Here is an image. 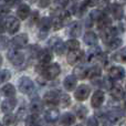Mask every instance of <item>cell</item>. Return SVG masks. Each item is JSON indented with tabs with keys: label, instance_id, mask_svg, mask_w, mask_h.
I'll list each match as a JSON object with an SVG mask.
<instances>
[{
	"label": "cell",
	"instance_id": "cell-1",
	"mask_svg": "<svg viewBox=\"0 0 126 126\" xmlns=\"http://www.w3.org/2000/svg\"><path fill=\"white\" fill-rule=\"evenodd\" d=\"M70 19H71V16H70V13L67 11H64V10L58 11L57 15L53 18V20L51 21V24H53L54 30H59V29L63 28L70 21Z\"/></svg>",
	"mask_w": 126,
	"mask_h": 126
},
{
	"label": "cell",
	"instance_id": "cell-2",
	"mask_svg": "<svg viewBox=\"0 0 126 126\" xmlns=\"http://www.w3.org/2000/svg\"><path fill=\"white\" fill-rule=\"evenodd\" d=\"M61 72V67L58 63H53L51 65H47L43 70H42V75L47 80H54Z\"/></svg>",
	"mask_w": 126,
	"mask_h": 126
},
{
	"label": "cell",
	"instance_id": "cell-3",
	"mask_svg": "<svg viewBox=\"0 0 126 126\" xmlns=\"http://www.w3.org/2000/svg\"><path fill=\"white\" fill-rule=\"evenodd\" d=\"M18 86H19V91L23 94H31L34 91V84L31 81V79L27 78V76H22L21 79H19Z\"/></svg>",
	"mask_w": 126,
	"mask_h": 126
},
{
	"label": "cell",
	"instance_id": "cell-4",
	"mask_svg": "<svg viewBox=\"0 0 126 126\" xmlns=\"http://www.w3.org/2000/svg\"><path fill=\"white\" fill-rule=\"evenodd\" d=\"M8 59L12 64L21 65L24 62V54L17 49H11L8 52Z\"/></svg>",
	"mask_w": 126,
	"mask_h": 126
},
{
	"label": "cell",
	"instance_id": "cell-5",
	"mask_svg": "<svg viewBox=\"0 0 126 126\" xmlns=\"http://www.w3.org/2000/svg\"><path fill=\"white\" fill-rule=\"evenodd\" d=\"M116 30L113 27H106V28L102 29L101 31V38L105 43H110L111 41H113L116 37Z\"/></svg>",
	"mask_w": 126,
	"mask_h": 126
},
{
	"label": "cell",
	"instance_id": "cell-6",
	"mask_svg": "<svg viewBox=\"0 0 126 126\" xmlns=\"http://www.w3.org/2000/svg\"><path fill=\"white\" fill-rule=\"evenodd\" d=\"M83 58H84V52H83L82 50H73V51H70V52L67 53L66 59H67L69 64L75 65L76 63L82 61Z\"/></svg>",
	"mask_w": 126,
	"mask_h": 126
},
{
	"label": "cell",
	"instance_id": "cell-7",
	"mask_svg": "<svg viewBox=\"0 0 126 126\" xmlns=\"http://www.w3.org/2000/svg\"><path fill=\"white\" fill-rule=\"evenodd\" d=\"M4 27L8 30L9 33H15L19 30L20 28V22L17 18L15 17H8L4 20Z\"/></svg>",
	"mask_w": 126,
	"mask_h": 126
},
{
	"label": "cell",
	"instance_id": "cell-8",
	"mask_svg": "<svg viewBox=\"0 0 126 126\" xmlns=\"http://www.w3.org/2000/svg\"><path fill=\"white\" fill-rule=\"evenodd\" d=\"M90 92H91V89H90L89 85L82 84L75 90V94H74V96H75V98L78 101L82 102V101H85L87 97H89Z\"/></svg>",
	"mask_w": 126,
	"mask_h": 126
},
{
	"label": "cell",
	"instance_id": "cell-9",
	"mask_svg": "<svg viewBox=\"0 0 126 126\" xmlns=\"http://www.w3.org/2000/svg\"><path fill=\"white\" fill-rule=\"evenodd\" d=\"M40 33H39V38L40 39H44L47 37L49 32V29L51 27V20L49 18H42L40 20Z\"/></svg>",
	"mask_w": 126,
	"mask_h": 126
},
{
	"label": "cell",
	"instance_id": "cell-10",
	"mask_svg": "<svg viewBox=\"0 0 126 126\" xmlns=\"http://www.w3.org/2000/svg\"><path fill=\"white\" fill-rule=\"evenodd\" d=\"M44 103H47L48 105H58L60 101V93L55 91H51L48 92V93L44 95L43 98Z\"/></svg>",
	"mask_w": 126,
	"mask_h": 126
},
{
	"label": "cell",
	"instance_id": "cell-11",
	"mask_svg": "<svg viewBox=\"0 0 126 126\" xmlns=\"http://www.w3.org/2000/svg\"><path fill=\"white\" fill-rule=\"evenodd\" d=\"M28 43V35L26 33H22V34H18L11 40V46L15 47V48H22L26 44Z\"/></svg>",
	"mask_w": 126,
	"mask_h": 126
},
{
	"label": "cell",
	"instance_id": "cell-12",
	"mask_svg": "<svg viewBox=\"0 0 126 126\" xmlns=\"http://www.w3.org/2000/svg\"><path fill=\"white\" fill-rule=\"evenodd\" d=\"M16 105H17V101L15 100V97L7 98V100H4L3 102L1 103V111L3 112V113L8 114V113H10L11 111H13Z\"/></svg>",
	"mask_w": 126,
	"mask_h": 126
},
{
	"label": "cell",
	"instance_id": "cell-13",
	"mask_svg": "<svg viewBox=\"0 0 126 126\" xmlns=\"http://www.w3.org/2000/svg\"><path fill=\"white\" fill-rule=\"evenodd\" d=\"M110 78L114 79V80H123L125 75L124 69L121 66H113L111 70L109 71Z\"/></svg>",
	"mask_w": 126,
	"mask_h": 126
},
{
	"label": "cell",
	"instance_id": "cell-14",
	"mask_svg": "<svg viewBox=\"0 0 126 126\" xmlns=\"http://www.w3.org/2000/svg\"><path fill=\"white\" fill-rule=\"evenodd\" d=\"M103 101H104V93L98 90V91H96L95 93L93 94V96H92L91 104H92V106L93 107L97 109V107H100L101 105H102Z\"/></svg>",
	"mask_w": 126,
	"mask_h": 126
},
{
	"label": "cell",
	"instance_id": "cell-15",
	"mask_svg": "<svg viewBox=\"0 0 126 126\" xmlns=\"http://www.w3.org/2000/svg\"><path fill=\"white\" fill-rule=\"evenodd\" d=\"M38 58H39V61L41 62L42 64L47 65L52 60V53H51L50 50H41V51H39Z\"/></svg>",
	"mask_w": 126,
	"mask_h": 126
},
{
	"label": "cell",
	"instance_id": "cell-16",
	"mask_svg": "<svg viewBox=\"0 0 126 126\" xmlns=\"http://www.w3.org/2000/svg\"><path fill=\"white\" fill-rule=\"evenodd\" d=\"M122 117H123V113H122V111L118 109L112 110V111H110L109 114H107V118H109V121L112 123L120 122V121L122 120Z\"/></svg>",
	"mask_w": 126,
	"mask_h": 126
},
{
	"label": "cell",
	"instance_id": "cell-17",
	"mask_svg": "<svg viewBox=\"0 0 126 126\" xmlns=\"http://www.w3.org/2000/svg\"><path fill=\"white\" fill-rule=\"evenodd\" d=\"M81 31H82V27H81L80 22H72L70 24L69 28V34L73 38H78L81 34Z\"/></svg>",
	"mask_w": 126,
	"mask_h": 126
},
{
	"label": "cell",
	"instance_id": "cell-18",
	"mask_svg": "<svg viewBox=\"0 0 126 126\" xmlns=\"http://www.w3.org/2000/svg\"><path fill=\"white\" fill-rule=\"evenodd\" d=\"M44 117H46V121L49 123H54L58 121L59 118V111L55 109H51V110H48L44 114Z\"/></svg>",
	"mask_w": 126,
	"mask_h": 126
},
{
	"label": "cell",
	"instance_id": "cell-19",
	"mask_svg": "<svg viewBox=\"0 0 126 126\" xmlns=\"http://www.w3.org/2000/svg\"><path fill=\"white\" fill-rule=\"evenodd\" d=\"M110 92H111V96L113 98H115V100H123L124 98V95H125V92L124 90H123L122 86H113L111 90H110Z\"/></svg>",
	"mask_w": 126,
	"mask_h": 126
},
{
	"label": "cell",
	"instance_id": "cell-20",
	"mask_svg": "<svg viewBox=\"0 0 126 126\" xmlns=\"http://www.w3.org/2000/svg\"><path fill=\"white\" fill-rule=\"evenodd\" d=\"M63 85H64L66 91H73L76 86V79L73 75H69L64 79L63 81Z\"/></svg>",
	"mask_w": 126,
	"mask_h": 126
},
{
	"label": "cell",
	"instance_id": "cell-21",
	"mask_svg": "<svg viewBox=\"0 0 126 126\" xmlns=\"http://www.w3.org/2000/svg\"><path fill=\"white\" fill-rule=\"evenodd\" d=\"M17 15L20 19H22V20L27 19L29 17V15H30V8H29V6H27V4H20L19 8L17 9Z\"/></svg>",
	"mask_w": 126,
	"mask_h": 126
},
{
	"label": "cell",
	"instance_id": "cell-22",
	"mask_svg": "<svg viewBox=\"0 0 126 126\" xmlns=\"http://www.w3.org/2000/svg\"><path fill=\"white\" fill-rule=\"evenodd\" d=\"M1 92L7 98H12L16 95V89L12 84H6L2 87Z\"/></svg>",
	"mask_w": 126,
	"mask_h": 126
},
{
	"label": "cell",
	"instance_id": "cell-23",
	"mask_svg": "<svg viewBox=\"0 0 126 126\" xmlns=\"http://www.w3.org/2000/svg\"><path fill=\"white\" fill-rule=\"evenodd\" d=\"M87 72H89V69L83 66H78L73 70L74 73V78L75 79H80V80H83V79L87 78Z\"/></svg>",
	"mask_w": 126,
	"mask_h": 126
},
{
	"label": "cell",
	"instance_id": "cell-24",
	"mask_svg": "<svg viewBox=\"0 0 126 126\" xmlns=\"http://www.w3.org/2000/svg\"><path fill=\"white\" fill-rule=\"evenodd\" d=\"M74 122H75V116L71 113H65L60 120V123L64 126H71L72 124H74Z\"/></svg>",
	"mask_w": 126,
	"mask_h": 126
},
{
	"label": "cell",
	"instance_id": "cell-25",
	"mask_svg": "<svg viewBox=\"0 0 126 126\" xmlns=\"http://www.w3.org/2000/svg\"><path fill=\"white\" fill-rule=\"evenodd\" d=\"M84 42L87 44V46H94L97 42V37L94 32L92 31H87L84 34Z\"/></svg>",
	"mask_w": 126,
	"mask_h": 126
},
{
	"label": "cell",
	"instance_id": "cell-26",
	"mask_svg": "<svg viewBox=\"0 0 126 126\" xmlns=\"http://www.w3.org/2000/svg\"><path fill=\"white\" fill-rule=\"evenodd\" d=\"M111 11H112V13L114 15V18H115V19L120 20V19H122V18H123L124 11H123L122 6H120V4H117V3L112 4V7H111Z\"/></svg>",
	"mask_w": 126,
	"mask_h": 126
},
{
	"label": "cell",
	"instance_id": "cell-27",
	"mask_svg": "<svg viewBox=\"0 0 126 126\" xmlns=\"http://www.w3.org/2000/svg\"><path fill=\"white\" fill-rule=\"evenodd\" d=\"M86 4L84 3V2H82V3H79V4H75V6L73 7V9H72V11H73V13L75 16H78V17H82V15H84V12L86 11Z\"/></svg>",
	"mask_w": 126,
	"mask_h": 126
},
{
	"label": "cell",
	"instance_id": "cell-28",
	"mask_svg": "<svg viewBox=\"0 0 126 126\" xmlns=\"http://www.w3.org/2000/svg\"><path fill=\"white\" fill-rule=\"evenodd\" d=\"M26 126H41L40 118L38 117V115L33 114V115L28 116L26 121Z\"/></svg>",
	"mask_w": 126,
	"mask_h": 126
},
{
	"label": "cell",
	"instance_id": "cell-29",
	"mask_svg": "<svg viewBox=\"0 0 126 126\" xmlns=\"http://www.w3.org/2000/svg\"><path fill=\"white\" fill-rule=\"evenodd\" d=\"M53 50L55 51V53H57L58 55H62L65 51V44L63 43L60 39H58L57 41H55V43L53 44Z\"/></svg>",
	"mask_w": 126,
	"mask_h": 126
},
{
	"label": "cell",
	"instance_id": "cell-30",
	"mask_svg": "<svg viewBox=\"0 0 126 126\" xmlns=\"http://www.w3.org/2000/svg\"><path fill=\"white\" fill-rule=\"evenodd\" d=\"M3 124L6 126H16L18 124V118L17 116L11 115V114H8L3 117Z\"/></svg>",
	"mask_w": 126,
	"mask_h": 126
},
{
	"label": "cell",
	"instance_id": "cell-31",
	"mask_svg": "<svg viewBox=\"0 0 126 126\" xmlns=\"http://www.w3.org/2000/svg\"><path fill=\"white\" fill-rule=\"evenodd\" d=\"M67 4V0H53V7L52 10L55 11H61L64 9V7Z\"/></svg>",
	"mask_w": 126,
	"mask_h": 126
},
{
	"label": "cell",
	"instance_id": "cell-32",
	"mask_svg": "<svg viewBox=\"0 0 126 126\" xmlns=\"http://www.w3.org/2000/svg\"><path fill=\"white\" fill-rule=\"evenodd\" d=\"M65 48H67L70 51H73V50H79L80 49V42L75 39H71L66 42L65 44Z\"/></svg>",
	"mask_w": 126,
	"mask_h": 126
},
{
	"label": "cell",
	"instance_id": "cell-33",
	"mask_svg": "<svg viewBox=\"0 0 126 126\" xmlns=\"http://www.w3.org/2000/svg\"><path fill=\"white\" fill-rule=\"evenodd\" d=\"M102 51H101L100 48H96L94 50H91L89 52V61H93L95 59H98V58L102 57Z\"/></svg>",
	"mask_w": 126,
	"mask_h": 126
},
{
	"label": "cell",
	"instance_id": "cell-34",
	"mask_svg": "<svg viewBox=\"0 0 126 126\" xmlns=\"http://www.w3.org/2000/svg\"><path fill=\"white\" fill-rule=\"evenodd\" d=\"M59 104L61 105L62 107H66L71 104V100H70V96L67 94H63L60 93V101H59Z\"/></svg>",
	"mask_w": 126,
	"mask_h": 126
},
{
	"label": "cell",
	"instance_id": "cell-35",
	"mask_svg": "<svg viewBox=\"0 0 126 126\" xmlns=\"http://www.w3.org/2000/svg\"><path fill=\"white\" fill-rule=\"evenodd\" d=\"M101 73H102V70H101L100 66H94L92 67L91 70H89V72H87V78H97V76L101 75Z\"/></svg>",
	"mask_w": 126,
	"mask_h": 126
},
{
	"label": "cell",
	"instance_id": "cell-36",
	"mask_svg": "<svg viewBox=\"0 0 126 126\" xmlns=\"http://www.w3.org/2000/svg\"><path fill=\"white\" fill-rule=\"evenodd\" d=\"M30 109H31V111H32L33 113L35 114V115H38V114H39L40 112L42 111V109H43V105H42L41 102H39V101H35V102H33L32 104H31Z\"/></svg>",
	"mask_w": 126,
	"mask_h": 126
},
{
	"label": "cell",
	"instance_id": "cell-37",
	"mask_svg": "<svg viewBox=\"0 0 126 126\" xmlns=\"http://www.w3.org/2000/svg\"><path fill=\"white\" fill-rule=\"evenodd\" d=\"M11 73L8 70H0V84L7 82V81L10 79Z\"/></svg>",
	"mask_w": 126,
	"mask_h": 126
},
{
	"label": "cell",
	"instance_id": "cell-38",
	"mask_svg": "<svg viewBox=\"0 0 126 126\" xmlns=\"http://www.w3.org/2000/svg\"><path fill=\"white\" fill-rule=\"evenodd\" d=\"M103 15H104V13H103L101 10H97V9H95V10L91 11V13H90V18H91L92 21H98V20L102 18Z\"/></svg>",
	"mask_w": 126,
	"mask_h": 126
},
{
	"label": "cell",
	"instance_id": "cell-39",
	"mask_svg": "<svg viewBox=\"0 0 126 126\" xmlns=\"http://www.w3.org/2000/svg\"><path fill=\"white\" fill-rule=\"evenodd\" d=\"M101 84H102L103 87H105L106 90H111L112 87L114 86L113 81H112L111 78H104L102 81H101Z\"/></svg>",
	"mask_w": 126,
	"mask_h": 126
},
{
	"label": "cell",
	"instance_id": "cell-40",
	"mask_svg": "<svg viewBox=\"0 0 126 126\" xmlns=\"http://www.w3.org/2000/svg\"><path fill=\"white\" fill-rule=\"evenodd\" d=\"M109 44V48L111 49V50H115V49H117V48H120V46L122 44V40L121 39H114L113 41H111L110 43H107Z\"/></svg>",
	"mask_w": 126,
	"mask_h": 126
},
{
	"label": "cell",
	"instance_id": "cell-41",
	"mask_svg": "<svg viewBox=\"0 0 126 126\" xmlns=\"http://www.w3.org/2000/svg\"><path fill=\"white\" fill-rule=\"evenodd\" d=\"M115 58H117V59H115L116 61H122V62H125V59H126V55H125V49H122L121 50L120 53H117V54L115 55Z\"/></svg>",
	"mask_w": 126,
	"mask_h": 126
},
{
	"label": "cell",
	"instance_id": "cell-42",
	"mask_svg": "<svg viewBox=\"0 0 126 126\" xmlns=\"http://www.w3.org/2000/svg\"><path fill=\"white\" fill-rule=\"evenodd\" d=\"M9 8L6 6H0V19H2V18L4 17L6 15H8L9 13Z\"/></svg>",
	"mask_w": 126,
	"mask_h": 126
},
{
	"label": "cell",
	"instance_id": "cell-43",
	"mask_svg": "<svg viewBox=\"0 0 126 126\" xmlns=\"http://www.w3.org/2000/svg\"><path fill=\"white\" fill-rule=\"evenodd\" d=\"M86 114H87V110L85 109V107L81 106L80 109H79V111H78V116H79L80 118H84Z\"/></svg>",
	"mask_w": 126,
	"mask_h": 126
},
{
	"label": "cell",
	"instance_id": "cell-44",
	"mask_svg": "<svg viewBox=\"0 0 126 126\" xmlns=\"http://www.w3.org/2000/svg\"><path fill=\"white\" fill-rule=\"evenodd\" d=\"M7 43H8V40H7V38L0 35V50H2V49L6 48Z\"/></svg>",
	"mask_w": 126,
	"mask_h": 126
},
{
	"label": "cell",
	"instance_id": "cell-45",
	"mask_svg": "<svg viewBox=\"0 0 126 126\" xmlns=\"http://www.w3.org/2000/svg\"><path fill=\"white\" fill-rule=\"evenodd\" d=\"M86 6H98L101 3V0H84Z\"/></svg>",
	"mask_w": 126,
	"mask_h": 126
},
{
	"label": "cell",
	"instance_id": "cell-46",
	"mask_svg": "<svg viewBox=\"0 0 126 126\" xmlns=\"http://www.w3.org/2000/svg\"><path fill=\"white\" fill-rule=\"evenodd\" d=\"M87 126H98V123L95 117H90L87 120Z\"/></svg>",
	"mask_w": 126,
	"mask_h": 126
},
{
	"label": "cell",
	"instance_id": "cell-47",
	"mask_svg": "<svg viewBox=\"0 0 126 126\" xmlns=\"http://www.w3.org/2000/svg\"><path fill=\"white\" fill-rule=\"evenodd\" d=\"M51 3V0H39V4L41 8H47Z\"/></svg>",
	"mask_w": 126,
	"mask_h": 126
},
{
	"label": "cell",
	"instance_id": "cell-48",
	"mask_svg": "<svg viewBox=\"0 0 126 126\" xmlns=\"http://www.w3.org/2000/svg\"><path fill=\"white\" fill-rule=\"evenodd\" d=\"M4 1H6V4L7 6H15V4H17L18 2L20 1V0H4Z\"/></svg>",
	"mask_w": 126,
	"mask_h": 126
},
{
	"label": "cell",
	"instance_id": "cell-49",
	"mask_svg": "<svg viewBox=\"0 0 126 126\" xmlns=\"http://www.w3.org/2000/svg\"><path fill=\"white\" fill-rule=\"evenodd\" d=\"M31 16H32V19H31V22H32V23L37 22V21H38V19H39V15H38V11H34V12H33Z\"/></svg>",
	"mask_w": 126,
	"mask_h": 126
},
{
	"label": "cell",
	"instance_id": "cell-50",
	"mask_svg": "<svg viewBox=\"0 0 126 126\" xmlns=\"http://www.w3.org/2000/svg\"><path fill=\"white\" fill-rule=\"evenodd\" d=\"M4 29H6V27H4V21H2V19H0V33L3 32Z\"/></svg>",
	"mask_w": 126,
	"mask_h": 126
},
{
	"label": "cell",
	"instance_id": "cell-51",
	"mask_svg": "<svg viewBox=\"0 0 126 126\" xmlns=\"http://www.w3.org/2000/svg\"><path fill=\"white\" fill-rule=\"evenodd\" d=\"M29 1H30L31 3H33V2H35V0H29Z\"/></svg>",
	"mask_w": 126,
	"mask_h": 126
},
{
	"label": "cell",
	"instance_id": "cell-52",
	"mask_svg": "<svg viewBox=\"0 0 126 126\" xmlns=\"http://www.w3.org/2000/svg\"><path fill=\"white\" fill-rule=\"evenodd\" d=\"M1 63H2V59H1V55H0V65H1Z\"/></svg>",
	"mask_w": 126,
	"mask_h": 126
},
{
	"label": "cell",
	"instance_id": "cell-53",
	"mask_svg": "<svg viewBox=\"0 0 126 126\" xmlns=\"http://www.w3.org/2000/svg\"><path fill=\"white\" fill-rule=\"evenodd\" d=\"M76 126H83V125H76Z\"/></svg>",
	"mask_w": 126,
	"mask_h": 126
},
{
	"label": "cell",
	"instance_id": "cell-54",
	"mask_svg": "<svg viewBox=\"0 0 126 126\" xmlns=\"http://www.w3.org/2000/svg\"><path fill=\"white\" fill-rule=\"evenodd\" d=\"M72 1H75V0H72Z\"/></svg>",
	"mask_w": 126,
	"mask_h": 126
},
{
	"label": "cell",
	"instance_id": "cell-55",
	"mask_svg": "<svg viewBox=\"0 0 126 126\" xmlns=\"http://www.w3.org/2000/svg\"><path fill=\"white\" fill-rule=\"evenodd\" d=\"M105 1H109V0H105Z\"/></svg>",
	"mask_w": 126,
	"mask_h": 126
},
{
	"label": "cell",
	"instance_id": "cell-56",
	"mask_svg": "<svg viewBox=\"0 0 126 126\" xmlns=\"http://www.w3.org/2000/svg\"><path fill=\"white\" fill-rule=\"evenodd\" d=\"M0 126H1V125H0Z\"/></svg>",
	"mask_w": 126,
	"mask_h": 126
}]
</instances>
